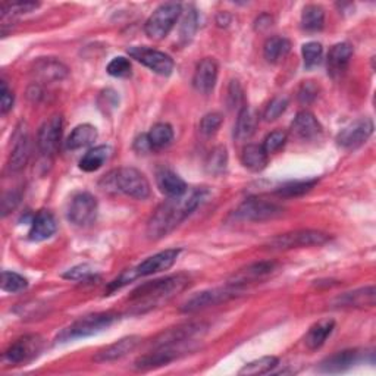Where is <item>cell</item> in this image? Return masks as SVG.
Listing matches in <instances>:
<instances>
[{
	"mask_svg": "<svg viewBox=\"0 0 376 376\" xmlns=\"http://www.w3.org/2000/svg\"><path fill=\"white\" fill-rule=\"evenodd\" d=\"M241 162L247 169L253 172H260L268 165V153L259 144H248L243 150Z\"/></svg>",
	"mask_w": 376,
	"mask_h": 376,
	"instance_id": "cell-32",
	"label": "cell"
},
{
	"mask_svg": "<svg viewBox=\"0 0 376 376\" xmlns=\"http://www.w3.org/2000/svg\"><path fill=\"white\" fill-rule=\"evenodd\" d=\"M97 140V130L90 123H83L75 127L66 140L68 150H80L91 146Z\"/></svg>",
	"mask_w": 376,
	"mask_h": 376,
	"instance_id": "cell-30",
	"label": "cell"
},
{
	"mask_svg": "<svg viewBox=\"0 0 376 376\" xmlns=\"http://www.w3.org/2000/svg\"><path fill=\"white\" fill-rule=\"evenodd\" d=\"M227 103H228V108L231 111H234V109L241 111L245 106L244 105V90H243L241 84L237 80H233L230 83L228 96H227Z\"/></svg>",
	"mask_w": 376,
	"mask_h": 376,
	"instance_id": "cell-46",
	"label": "cell"
},
{
	"mask_svg": "<svg viewBox=\"0 0 376 376\" xmlns=\"http://www.w3.org/2000/svg\"><path fill=\"white\" fill-rule=\"evenodd\" d=\"M373 134V121L370 118H360L344 127L338 136L337 143L345 150H355L363 146Z\"/></svg>",
	"mask_w": 376,
	"mask_h": 376,
	"instance_id": "cell-13",
	"label": "cell"
},
{
	"mask_svg": "<svg viewBox=\"0 0 376 376\" xmlns=\"http://www.w3.org/2000/svg\"><path fill=\"white\" fill-rule=\"evenodd\" d=\"M317 184V180H306V181H290L287 184H283L277 188V194L281 197H300L309 193L315 186Z\"/></svg>",
	"mask_w": 376,
	"mask_h": 376,
	"instance_id": "cell-38",
	"label": "cell"
},
{
	"mask_svg": "<svg viewBox=\"0 0 376 376\" xmlns=\"http://www.w3.org/2000/svg\"><path fill=\"white\" fill-rule=\"evenodd\" d=\"M112 148L109 146H97L90 148L80 161V169L84 172H96L102 168L111 158Z\"/></svg>",
	"mask_w": 376,
	"mask_h": 376,
	"instance_id": "cell-31",
	"label": "cell"
},
{
	"mask_svg": "<svg viewBox=\"0 0 376 376\" xmlns=\"http://www.w3.org/2000/svg\"><path fill=\"white\" fill-rule=\"evenodd\" d=\"M21 202V194L18 191H9L2 198V216H8Z\"/></svg>",
	"mask_w": 376,
	"mask_h": 376,
	"instance_id": "cell-51",
	"label": "cell"
},
{
	"mask_svg": "<svg viewBox=\"0 0 376 376\" xmlns=\"http://www.w3.org/2000/svg\"><path fill=\"white\" fill-rule=\"evenodd\" d=\"M209 197V190L195 187L187 190L183 195L168 197V200L155 210L147 223V237L161 240L181 225L198 206H202Z\"/></svg>",
	"mask_w": 376,
	"mask_h": 376,
	"instance_id": "cell-1",
	"label": "cell"
},
{
	"mask_svg": "<svg viewBox=\"0 0 376 376\" xmlns=\"http://www.w3.org/2000/svg\"><path fill=\"white\" fill-rule=\"evenodd\" d=\"M33 73L44 83L61 81L68 75V68L54 58H41L34 63Z\"/></svg>",
	"mask_w": 376,
	"mask_h": 376,
	"instance_id": "cell-22",
	"label": "cell"
},
{
	"mask_svg": "<svg viewBox=\"0 0 376 376\" xmlns=\"http://www.w3.org/2000/svg\"><path fill=\"white\" fill-rule=\"evenodd\" d=\"M275 269H277V263L275 262H256V263L248 265L247 268L240 269L237 273H234L233 278L228 281V284L243 288L247 284L258 283L266 278L268 275H270Z\"/></svg>",
	"mask_w": 376,
	"mask_h": 376,
	"instance_id": "cell-17",
	"label": "cell"
},
{
	"mask_svg": "<svg viewBox=\"0 0 376 376\" xmlns=\"http://www.w3.org/2000/svg\"><path fill=\"white\" fill-rule=\"evenodd\" d=\"M319 94V86L315 81H305L298 88V102L302 105H310Z\"/></svg>",
	"mask_w": 376,
	"mask_h": 376,
	"instance_id": "cell-49",
	"label": "cell"
},
{
	"mask_svg": "<svg viewBox=\"0 0 376 376\" xmlns=\"http://www.w3.org/2000/svg\"><path fill=\"white\" fill-rule=\"evenodd\" d=\"M218 72H219L218 62L212 58H205L195 68L193 77L194 88L202 94H209L216 86Z\"/></svg>",
	"mask_w": 376,
	"mask_h": 376,
	"instance_id": "cell-18",
	"label": "cell"
},
{
	"mask_svg": "<svg viewBox=\"0 0 376 376\" xmlns=\"http://www.w3.org/2000/svg\"><path fill=\"white\" fill-rule=\"evenodd\" d=\"M359 359L360 353L357 350H344V352H338L325 359L319 366V370L323 373H341L353 367Z\"/></svg>",
	"mask_w": 376,
	"mask_h": 376,
	"instance_id": "cell-23",
	"label": "cell"
},
{
	"mask_svg": "<svg viewBox=\"0 0 376 376\" xmlns=\"http://www.w3.org/2000/svg\"><path fill=\"white\" fill-rule=\"evenodd\" d=\"M27 287H29V281L25 280L22 275L9 270L2 272V290L5 293H11V294L21 293Z\"/></svg>",
	"mask_w": 376,
	"mask_h": 376,
	"instance_id": "cell-39",
	"label": "cell"
},
{
	"mask_svg": "<svg viewBox=\"0 0 376 376\" xmlns=\"http://www.w3.org/2000/svg\"><path fill=\"white\" fill-rule=\"evenodd\" d=\"M184 352L183 345H168V347H156L153 352H150L141 356L136 363L134 367L137 370H150L161 366H166L172 360L178 359Z\"/></svg>",
	"mask_w": 376,
	"mask_h": 376,
	"instance_id": "cell-16",
	"label": "cell"
},
{
	"mask_svg": "<svg viewBox=\"0 0 376 376\" xmlns=\"http://www.w3.org/2000/svg\"><path fill=\"white\" fill-rule=\"evenodd\" d=\"M62 133H63L62 115H54L41 125L37 136V146L44 156H50L56 152L61 144Z\"/></svg>",
	"mask_w": 376,
	"mask_h": 376,
	"instance_id": "cell-14",
	"label": "cell"
},
{
	"mask_svg": "<svg viewBox=\"0 0 376 376\" xmlns=\"http://www.w3.org/2000/svg\"><path fill=\"white\" fill-rule=\"evenodd\" d=\"M106 71L109 75H112V77H115V78H127L131 75V62L123 56L113 58L109 62Z\"/></svg>",
	"mask_w": 376,
	"mask_h": 376,
	"instance_id": "cell-42",
	"label": "cell"
},
{
	"mask_svg": "<svg viewBox=\"0 0 376 376\" xmlns=\"http://www.w3.org/2000/svg\"><path fill=\"white\" fill-rule=\"evenodd\" d=\"M338 308H365L375 306V287H365L356 291L345 293L335 298L334 302Z\"/></svg>",
	"mask_w": 376,
	"mask_h": 376,
	"instance_id": "cell-27",
	"label": "cell"
},
{
	"mask_svg": "<svg viewBox=\"0 0 376 376\" xmlns=\"http://www.w3.org/2000/svg\"><path fill=\"white\" fill-rule=\"evenodd\" d=\"M55 233H56L55 216L49 210H40L31 222V230L29 233V238L31 241L40 243V241L49 240L50 237H54Z\"/></svg>",
	"mask_w": 376,
	"mask_h": 376,
	"instance_id": "cell-25",
	"label": "cell"
},
{
	"mask_svg": "<svg viewBox=\"0 0 376 376\" xmlns=\"http://www.w3.org/2000/svg\"><path fill=\"white\" fill-rule=\"evenodd\" d=\"M105 190L113 188L136 200H146L150 195V184L144 175L136 168H121L108 173L105 180Z\"/></svg>",
	"mask_w": 376,
	"mask_h": 376,
	"instance_id": "cell-3",
	"label": "cell"
},
{
	"mask_svg": "<svg viewBox=\"0 0 376 376\" xmlns=\"http://www.w3.org/2000/svg\"><path fill=\"white\" fill-rule=\"evenodd\" d=\"M31 155V141L27 130L19 128L15 136V144L11 152V158L8 162L9 172H19L27 165Z\"/></svg>",
	"mask_w": 376,
	"mask_h": 376,
	"instance_id": "cell-19",
	"label": "cell"
},
{
	"mask_svg": "<svg viewBox=\"0 0 376 376\" xmlns=\"http://www.w3.org/2000/svg\"><path fill=\"white\" fill-rule=\"evenodd\" d=\"M270 25H272V16H269V15H260L256 19V25H255V27L259 31H265L266 29L270 27Z\"/></svg>",
	"mask_w": 376,
	"mask_h": 376,
	"instance_id": "cell-53",
	"label": "cell"
},
{
	"mask_svg": "<svg viewBox=\"0 0 376 376\" xmlns=\"http://www.w3.org/2000/svg\"><path fill=\"white\" fill-rule=\"evenodd\" d=\"M180 253H181L180 248H168V250H163V252H159L153 256L147 258L140 265L133 268L136 277L137 278L148 277V275H155V273L171 269L173 263L177 262Z\"/></svg>",
	"mask_w": 376,
	"mask_h": 376,
	"instance_id": "cell-15",
	"label": "cell"
},
{
	"mask_svg": "<svg viewBox=\"0 0 376 376\" xmlns=\"http://www.w3.org/2000/svg\"><path fill=\"white\" fill-rule=\"evenodd\" d=\"M258 123H259V116H258L256 111L252 108H248V106H244L238 112L237 123L234 127V138L237 141L248 140L256 133Z\"/></svg>",
	"mask_w": 376,
	"mask_h": 376,
	"instance_id": "cell-28",
	"label": "cell"
},
{
	"mask_svg": "<svg viewBox=\"0 0 376 376\" xmlns=\"http://www.w3.org/2000/svg\"><path fill=\"white\" fill-rule=\"evenodd\" d=\"M208 331L205 322H188L178 325L161 332L152 342L153 348L168 347V345H186L193 342L197 337H202Z\"/></svg>",
	"mask_w": 376,
	"mask_h": 376,
	"instance_id": "cell-9",
	"label": "cell"
},
{
	"mask_svg": "<svg viewBox=\"0 0 376 376\" xmlns=\"http://www.w3.org/2000/svg\"><path fill=\"white\" fill-rule=\"evenodd\" d=\"M118 319V315L112 312H102L87 315L78 320L71 323L68 328L62 330L61 334L56 337V342H68L80 338H87L94 334L102 332L112 327L113 322Z\"/></svg>",
	"mask_w": 376,
	"mask_h": 376,
	"instance_id": "cell-4",
	"label": "cell"
},
{
	"mask_svg": "<svg viewBox=\"0 0 376 376\" xmlns=\"http://www.w3.org/2000/svg\"><path fill=\"white\" fill-rule=\"evenodd\" d=\"M98 205L97 200L90 193H77L69 202L66 218L71 223L77 225V227H88L97 216Z\"/></svg>",
	"mask_w": 376,
	"mask_h": 376,
	"instance_id": "cell-10",
	"label": "cell"
},
{
	"mask_svg": "<svg viewBox=\"0 0 376 376\" xmlns=\"http://www.w3.org/2000/svg\"><path fill=\"white\" fill-rule=\"evenodd\" d=\"M140 341H141V338L137 335L125 337V338L108 345L106 348L100 350V352L94 356V362L108 363V362L119 360V359L127 356L128 353H131L133 350H136V347L140 344Z\"/></svg>",
	"mask_w": 376,
	"mask_h": 376,
	"instance_id": "cell-20",
	"label": "cell"
},
{
	"mask_svg": "<svg viewBox=\"0 0 376 376\" xmlns=\"http://www.w3.org/2000/svg\"><path fill=\"white\" fill-rule=\"evenodd\" d=\"M353 56V47L348 43H338L332 46L328 55V73L332 78H338L348 68Z\"/></svg>",
	"mask_w": 376,
	"mask_h": 376,
	"instance_id": "cell-24",
	"label": "cell"
},
{
	"mask_svg": "<svg viewBox=\"0 0 376 376\" xmlns=\"http://www.w3.org/2000/svg\"><path fill=\"white\" fill-rule=\"evenodd\" d=\"M63 278L65 280H71V281H77V283H86V281H91L93 278H96L94 270L88 266V265H78V266H73L72 269L66 270L63 273Z\"/></svg>",
	"mask_w": 376,
	"mask_h": 376,
	"instance_id": "cell-47",
	"label": "cell"
},
{
	"mask_svg": "<svg viewBox=\"0 0 376 376\" xmlns=\"http://www.w3.org/2000/svg\"><path fill=\"white\" fill-rule=\"evenodd\" d=\"M223 122V116L218 112H212L203 116L202 122H200V133H202L205 137H212L218 133L220 128V125Z\"/></svg>",
	"mask_w": 376,
	"mask_h": 376,
	"instance_id": "cell-43",
	"label": "cell"
},
{
	"mask_svg": "<svg viewBox=\"0 0 376 376\" xmlns=\"http://www.w3.org/2000/svg\"><path fill=\"white\" fill-rule=\"evenodd\" d=\"M190 285V278L186 273H177L172 277L148 281L136 288L131 295L130 302L133 303L134 313H144L152 310L168 300L183 293Z\"/></svg>",
	"mask_w": 376,
	"mask_h": 376,
	"instance_id": "cell-2",
	"label": "cell"
},
{
	"mask_svg": "<svg viewBox=\"0 0 376 376\" xmlns=\"http://www.w3.org/2000/svg\"><path fill=\"white\" fill-rule=\"evenodd\" d=\"M2 88H0V111H2V113H8L12 106H14V93L12 90L8 87L6 81H2Z\"/></svg>",
	"mask_w": 376,
	"mask_h": 376,
	"instance_id": "cell-50",
	"label": "cell"
},
{
	"mask_svg": "<svg viewBox=\"0 0 376 376\" xmlns=\"http://www.w3.org/2000/svg\"><path fill=\"white\" fill-rule=\"evenodd\" d=\"M39 4L34 2H16V4H4L2 5V18H6L8 15L15 16L21 14H27L34 9H37Z\"/></svg>",
	"mask_w": 376,
	"mask_h": 376,
	"instance_id": "cell-48",
	"label": "cell"
},
{
	"mask_svg": "<svg viewBox=\"0 0 376 376\" xmlns=\"http://www.w3.org/2000/svg\"><path fill=\"white\" fill-rule=\"evenodd\" d=\"M288 108V98L287 97H275L272 98L269 105L266 106L265 112H263V118L265 121H275L278 119Z\"/></svg>",
	"mask_w": 376,
	"mask_h": 376,
	"instance_id": "cell-45",
	"label": "cell"
},
{
	"mask_svg": "<svg viewBox=\"0 0 376 376\" xmlns=\"http://www.w3.org/2000/svg\"><path fill=\"white\" fill-rule=\"evenodd\" d=\"M278 359L273 356H265L260 359H256L253 362H250L243 366V369L238 372L240 375H247V376H255V375H266L270 373L275 367L278 366Z\"/></svg>",
	"mask_w": 376,
	"mask_h": 376,
	"instance_id": "cell-36",
	"label": "cell"
},
{
	"mask_svg": "<svg viewBox=\"0 0 376 376\" xmlns=\"http://www.w3.org/2000/svg\"><path fill=\"white\" fill-rule=\"evenodd\" d=\"M284 213V208L278 203L262 197H250L233 212V219L241 222H262L275 219Z\"/></svg>",
	"mask_w": 376,
	"mask_h": 376,
	"instance_id": "cell-6",
	"label": "cell"
},
{
	"mask_svg": "<svg viewBox=\"0 0 376 376\" xmlns=\"http://www.w3.org/2000/svg\"><path fill=\"white\" fill-rule=\"evenodd\" d=\"M241 293V287H235L228 284L227 287L222 288H213V290H206L202 293H197L191 298H188L187 302L183 305L181 312L184 313H195L198 310H203L212 306H218L220 303L228 302L231 298H235Z\"/></svg>",
	"mask_w": 376,
	"mask_h": 376,
	"instance_id": "cell-8",
	"label": "cell"
},
{
	"mask_svg": "<svg viewBox=\"0 0 376 376\" xmlns=\"http://www.w3.org/2000/svg\"><path fill=\"white\" fill-rule=\"evenodd\" d=\"M147 137L152 150H162L173 141V130L169 123L159 122L153 125Z\"/></svg>",
	"mask_w": 376,
	"mask_h": 376,
	"instance_id": "cell-34",
	"label": "cell"
},
{
	"mask_svg": "<svg viewBox=\"0 0 376 376\" xmlns=\"http://www.w3.org/2000/svg\"><path fill=\"white\" fill-rule=\"evenodd\" d=\"M228 166V152L227 147L218 146L209 153L206 159V171L212 175H220Z\"/></svg>",
	"mask_w": 376,
	"mask_h": 376,
	"instance_id": "cell-37",
	"label": "cell"
},
{
	"mask_svg": "<svg viewBox=\"0 0 376 376\" xmlns=\"http://www.w3.org/2000/svg\"><path fill=\"white\" fill-rule=\"evenodd\" d=\"M302 54L305 59V68L312 69L320 63L322 55H323V47L317 41H309L303 46Z\"/></svg>",
	"mask_w": 376,
	"mask_h": 376,
	"instance_id": "cell-40",
	"label": "cell"
},
{
	"mask_svg": "<svg viewBox=\"0 0 376 376\" xmlns=\"http://www.w3.org/2000/svg\"><path fill=\"white\" fill-rule=\"evenodd\" d=\"M291 133L302 140H313L322 134V125L309 111L298 112L291 123Z\"/></svg>",
	"mask_w": 376,
	"mask_h": 376,
	"instance_id": "cell-21",
	"label": "cell"
},
{
	"mask_svg": "<svg viewBox=\"0 0 376 376\" xmlns=\"http://www.w3.org/2000/svg\"><path fill=\"white\" fill-rule=\"evenodd\" d=\"M181 12H183L181 4L169 2L161 5L146 21L144 31L147 37L152 40L165 39L173 29V25L180 19Z\"/></svg>",
	"mask_w": 376,
	"mask_h": 376,
	"instance_id": "cell-5",
	"label": "cell"
},
{
	"mask_svg": "<svg viewBox=\"0 0 376 376\" xmlns=\"http://www.w3.org/2000/svg\"><path fill=\"white\" fill-rule=\"evenodd\" d=\"M128 55L137 62L147 66L150 71H153L158 75H162V77H169L175 68L173 59L169 55L159 52V50L146 47V46L130 47Z\"/></svg>",
	"mask_w": 376,
	"mask_h": 376,
	"instance_id": "cell-11",
	"label": "cell"
},
{
	"mask_svg": "<svg viewBox=\"0 0 376 376\" xmlns=\"http://www.w3.org/2000/svg\"><path fill=\"white\" fill-rule=\"evenodd\" d=\"M325 25V11L319 5H308L302 14V27L309 33L320 31Z\"/></svg>",
	"mask_w": 376,
	"mask_h": 376,
	"instance_id": "cell-35",
	"label": "cell"
},
{
	"mask_svg": "<svg viewBox=\"0 0 376 376\" xmlns=\"http://www.w3.org/2000/svg\"><path fill=\"white\" fill-rule=\"evenodd\" d=\"M331 240V235L316 230H298L277 235L268 243L270 250H291L312 245H322Z\"/></svg>",
	"mask_w": 376,
	"mask_h": 376,
	"instance_id": "cell-7",
	"label": "cell"
},
{
	"mask_svg": "<svg viewBox=\"0 0 376 376\" xmlns=\"http://www.w3.org/2000/svg\"><path fill=\"white\" fill-rule=\"evenodd\" d=\"M285 143H287V133L277 130L266 136L262 147L265 148V152L268 155H272V153H277L278 150H281L285 146Z\"/></svg>",
	"mask_w": 376,
	"mask_h": 376,
	"instance_id": "cell-44",
	"label": "cell"
},
{
	"mask_svg": "<svg viewBox=\"0 0 376 376\" xmlns=\"http://www.w3.org/2000/svg\"><path fill=\"white\" fill-rule=\"evenodd\" d=\"M334 328H335V322L332 319H325V320L315 323L313 327L309 330L306 340H305L308 348L312 350V352L319 350L331 337Z\"/></svg>",
	"mask_w": 376,
	"mask_h": 376,
	"instance_id": "cell-29",
	"label": "cell"
},
{
	"mask_svg": "<svg viewBox=\"0 0 376 376\" xmlns=\"http://www.w3.org/2000/svg\"><path fill=\"white\" fill-rule=\"evenodd\" d=\"M134 147L138 153H146L148 152V150H152V147H150V143H148V137L147 136H140L136 143H134Z\"/></svg>",
	"mask_w": 376,
	"mask_h": 376,
	"instance_id": "cell-52",
	"label": "cell"
},
{
	"mask_svg": "<svg viewBox=\"0 0 376 376\" xmlns=\"http://www.w3.org/2000/svg\"><path fill=\"white\" fill-rule=\"evenodd\" d=\"M197 24H198V18H197V12L191 8L188 12H186V16L183 19V25H181V33H180V39L184 44L190 43L191 39L195 34L197 30Z\"/></svg>",
	"mask_w": 376,
	"mask_h": 376,
	"instance_id": "cell-41",
	"label": "cell"
},
{
	"mask_svg": "<svg viewBox=\"0 0 376 376\" xmlns=\"http://www.w3.org/2000/svg\"><path fill=\"white\" fill-rule=\"evenodd\" d=\"M43 348V340L39 335H25L16 340L4 355V360L12 366L27 363L34 359Z\"/></svg>",
	"mask_w": 376,
	"mask_h": 376,
	"instance_id": "cell-12",
	"label": "cell"
},
{
	"mask_svg": "<svg viewBox=\"0 0 376 376\" xmlns=\"http://www.w3.org/2000/svg\"><path fill=\"white\" fill-rule=\"evenodd\" d=\"M156 184L159 190L168 197L183 195L188 190L186 181L180 177V175L168 168H162L156 172Z\"/></svg>",
	"mask_w": 376,
	"mask_h": 376,
	"instance_id": "cell-26",
	"label": "cell"
},
{
	"mask_svg": "<svg viewBox=\"0 0 376 376\" xmlns=\"http://www.w3.org/2000/svg\"><path fill=\"white\" fill-rule=\"evenodd\" d=\"M291 50V41L285 37H270L263 46V56L269 63H278Z\"/></svg>",
	"mask_w": 376,
	"mask_h": 376,
	"instance_id": "cell-33",
	"label": "cell"
}]
</instances>
